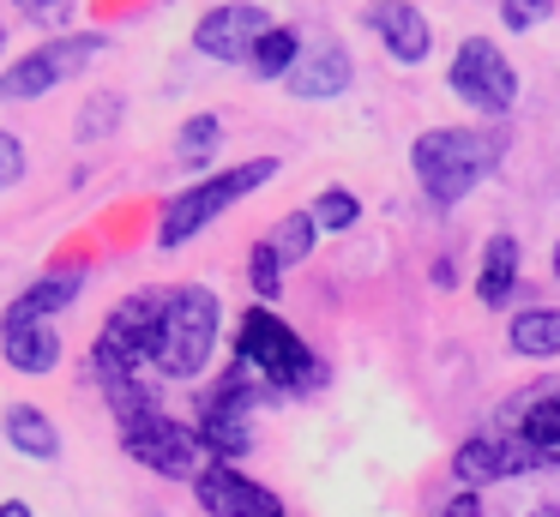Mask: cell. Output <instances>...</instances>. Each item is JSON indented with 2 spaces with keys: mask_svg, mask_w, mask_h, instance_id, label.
Returning a JSON list of instances; mask_svg holds the SVG:
<instances>
[{
  "mask_svg": "<svg viewBox=\"0 0 560 517\" xmlns=\"http://www.w3.org/2000/svg\"><path fill=\"white\" fill-rule=\"evenodd\" d=\"M271 252H278L283 265H302L307 252H314V240H319V223H314V211H290L278 228H271Z\"/></svg>",
  "mask_w": 560,
  "mask_h": 517,
  "instance_id": "21",
  "label": "cell"
},
{
  "mask_svg": "<svg viewBox=\"0 0 560 517\" xmlns=\"http://www.w3.org/2000/svg\"><path fill=\"white\" fill-rule=\"evenodd\" d=\"M452 91H458L470 108H482V115H506V108L518 103V72H512L506 55H500V43L464 36L458 55H452Z\"/></svg>",
  "mask_w": 560,
  "mask_h": 517,
  "instance_id": "8",
  "label": "cell"
},
{
  "mask_svg": "<svg viewBox=\"0 0 560 517\" xmlns=\"http://www.w3.org/2000/svg\"><path fill=\"white\" fill-rule=\"evenodd\" d=\"M235 361H242V367L254 373L266 391H307V385L319 379L314 349H307L302 337H295L290 325L266 307V301H259V307H247L242 331H235Z\"/></svg>",
  "mask_w": 560,
  "mask_h": 517,
  "instance_id": "4",
  "label": "cell"
},
{
  "mask_svg": "<svg viewBox=\"0 0 560 517\" xmlns=\"http://www.w3.org/2000/svg\"><path fill=\"white\" fill-rule=\"evenodd\" d=\"M271 517H283V512H271Z\"/></svg>",
  "mask_w": 560,
  "mask_h": 517,
  "instance_id": "33",
  "label": "cell"
},
{
  "mask_svg": "<svg viewBox=\"0 0 560 517\" xmlns=\"http://www.w3.org/2000/svg\"><path fill=\"white\" fill-rule=\"evenodd\" d=\"M476 512H482V505H476V493H458V500L446 505V517H476Z\"/></svg>",
  "mask_w": 560,
  "mask_h": 517,
  "instance_id": "28",
  "label": "cell"
},
{
  "mask_svg": "<svg viewBox=\"0 0 560 517\" xmlns=\"http://www.w3.org/2000/svg\"><path fill=\"white\" fill-rule=\"evenodd\" d=\"M218 325H223V307L211 289H199V283L163 289L158 337H151L158 379H199L211 367V349H218Z\"/></svg>",
  "mask_w": 560,
  "mask_h": 517,
  "instance_id": "2",
  "label": "cell"
},
{
  "mask_svg": "<svg viewBox=\"0 0 560 517\" xmlns=\"http://www.w3.org/2000/svg\"><path fill=\"white\" fill-rule=\"evenodd\" d=\"M506 343H512V355H524V361L560 355V307H524V313H512Z\"/></svg>",
  "mask_w": 560,
  "mask_h": 517,
  "instance_id": "16",
  "label": "cell"
},
{
  "mask_svg": "<svg viewBox=\"0 0 560 517\" xmlns=\"http://www.w3.org/2000/svg\"><path fill=\"white\" fill-rule=\"evenodd\" d=\"M271 31V12L266 7H247V0H223L211 7L206 19L194 24V48L211 60H230V67H247V55L259 48V36Z\"/></svg>",
  "mask_w": 560,
  "mask_h": 517,
  "instance_id": "9",
  "label": "cell"
},
{
  "mask_svg": "<svg viewBox=\"0 0 560 517\" xmlns=\"http://www.w3.org/2000/svg\"><path fill=\"white\" fill-rule=\"evenodd\" d=\"M194 500H199V512H206V517H271V512H283L278 493L259 487V481H247L242 469H230V463H206V469H199Z\"/></svg>",
  "mask_w": 560,
  "mask_h": 517,
  "instance_id": "10",
  "label": "cell"
},
{
  "mask_svg": "<svg viewBox=\"0 0 560 517\" xmlns=\"http://www.w3.org/2000/svg\"><path fill=\"white\" fill-rule=\"evenodd\" d=\"M218 144H223V120L218 115H194L182 127V139H175V163L194 168V175H206L211 156H218Z\"/></svg>",
  "mask_w": 560,
  "mask_h": 517,
  "instance_id": "20",
  "label": "cell"
},
{
  "mask_svg": "<svg viewBox=\"0 0 560 517\" xmlns=\"http://www.w3.org/2000/svg\"><path fill=\"white\" fill-rule=\"evenodd\" d=\"M0 48H7V24H0Z\"/></svg>",
  "mask_w": 560,
  "mask_h": 517,
  "instance_id": "32",
  "label": "cell"
},
{
  "mask_svg": "<svg viewBox=\"0 0 560 517\" xmlns=\"http://www.w3.org/2000/svg\"><path fill=\"white\" fill-rule=\"evenodd\" d=\"M266 385L235 361L206 397H199V439H206L211 463H235V457L254 451V403Z\"/></svg>",
  "mask_w": 560,
  "mask_h": 517,
  "instance_id": "6",
  "label": "cell"
},
{
  "mask_svg": "<svg viewBox=\"0 0 560 517\" xmlns=\"http://www.w3.org/2000/svg\"><path fill=\"white\" fill-rule=\"evenodd\" d=\"M121 421V439L127 451H133V463H145L151 475L163 481H199V469H206V439H199V427H182V421H170L163 409H127Z\"/></svg>",
  "mask_w": 560,
  "mask_h": 517,
  "instance_id": "5",
  "label": "cell"
},
{
  "mask_svg": "<svg viewBox=\"0 0 560 517\" xmlns=\"http://www.w3.org/2000/svg\"><path fill=\"white\" fill-rule=\"evenodd\" d=\"M0 517H37V512H31L25 500H7V505H0Z\"/></svg>",
  "mask_w": 560,
  "mask_h": 517,
  "instance_id": "29",
  "label": "cell"
},
{
  "mask_svg": "<svg viewBox=\"0 0 560 517\" xmlns=\"http://www.w3.org/2000/svg\"><path fill=\"white\" fill-rule=\"evenodd\" d=\"M19 175H25V144H19L13 132H0V192L13 187Z\"/></svg>",
  "mask_w": 560,
  "mask_h": 517,
  "instance_id": "25",
  "label": "cell"
},
{
  "mask_svg": "<svg viewBox=\"0 0 560 517\" xmlns=\"http://www.w3.org/2000/svg\"><path fill=\"white\" fill-rule=\"evenodd\" d=\"M247 283H254V295L266 301V307L278 301V289H283V259L271 252V240H259V247L247 252Z\"/></svg>",
  "mask_w": 560,
  "mask_h": 517,
  "instance_id": "22",
  "label": "cell"
},
{
  "mask_svg": "<svg viewBox=\"0 0 560 517\" xmlns=\"http://www.w3.org/2000/svg\"><path fill=\"white\" fill-rule=\"evenodd\" d=\"M500 163V132H482V127H434L410 144V168L422 180L428 204L452 211L464 204Z\"/></svg>",
  "mask_w": 560,
  "mask_h": 517,
  "instance_id": "1",
  "label": "cell"
},
{
  "mask_svg": "<svg viewBox=\"0 0 560 517\" xmlns=\"http://www.w3.org/2000/svg\"><path fill=\"white\" fill-rule=\"evenodd\" d=\"M362 24L386 43V55L398 60V67H422L428 48H434V31H428L422 7H410V0H374Z\"/></svg>",
  "mask_w": 560,
  "mask_h": 517,
  "instance_id": "12",
  "label": "cell"
},
{
  "mask_svg": "<svg viewBox=\"0 0 560 517\" xmlns=\"http://www.w3.org/2000/svg\"><path fill=\"white\" fill-rule=\"evenodd\" d=\"M524 517H560V505H530Z\"/></svg>",
  "mask_w": 560,
  "mask_h": 517,
  "instance_id": "30",
  "label": "cell"
},
{
  "mask_svg": "<svg viewBox=\"0 0 560 517\" xmlns=\"http://www.w3.org/2000/svg\"><path fill=\"white\" fill-rule=\"evenodd\" d=\"M115 120H121V96H97V103L85 108V120H79V139H97V132H109Z\"/></svg>",
  "mask_w": 560,
  "mask_h": 517,
  "instance_id": "24",
  "label": "cell"
},
{
  "mask_svg": "<svg viewBox=\"0 0 560 517\" xmlns=\"http://www.w3.org/2000/svg\"><path fill=\"white\" fill-rule=\"evenodd\" d=\"M103 55H109V36H97V31H73V36H61V43L31 48L19 67L0 72V103H31V96H43V91H55V84L79 79L85 67H97Z\"/></svg>",
  "mask_w": 560,
  "mask_h": 517,
  "instance_id": "7",
  "label": "cell"
},
{
  "mask_svg": "<svg viewBox=\"0 0 560 517\" xmlns=\"http://www.w3.org/2000/svg\"><path fill=\"white\" fill-rule=\"evenodd\" d=\"M19 12H25L31 24H61L67 12H73V0H19Z\"/></svg>",
  "mask_w": 560,
  "mask_h": 517,
  "instance_id": "27",
  "label": "cell"
},
{
  "mask_svg": "<svg viewBox=\"0 0 560 517\" xmlns=\"http://www.w3.org/2000/svg\"><path fill=\"white\" fill-rule=\"evenodd\" d=\"M548 7H555V0H500V12H506L512 31H530L536 19H548Z\"/></svg>",
  "mask_w": 560,
  "mask_h": 517,
  "instance_id": "26",
  "label": "cell"
},
{
  "mask_svg": "<svg viewBox=\"0 0 560 517\" xmlns=\"http://www.w3.org/2000/svg\"><path fill=\"white\" fill-rule=\"evenodd\" d=\"M555 463L548 451H536V445L512 439V433H500V439H470L458 457H452V475L464 481V487H482V481H506V475H530V469Z\"/></svg>",
  "mask_w": 560,
  "mask_h": 517,
  "instance_id": "11",
  "label": "cell"
},
{
  "mask_svg": "<svg viewBox=\"0 0 560 517\" xmlns=\"http://www.w3.org/2000/svg\"><path fill=\"white\" fill-rule=\"evenodd\" d=\"M278 156H254V163H235V168H218L206 175L199 187H187L182 199L163 204V223H158V247H187L199 228H211L230 204H242L247 192H259L266 180H278Z\"/></svg>",
  "mask_w": 560,
  "mask_h": 517,
  "instance_id": "3",
  "label": "cell"
},
{
  "mask_svg": "<svg viewBox=\"0 0 560 517\" xmlns=\"http://www.w3.org/2000/svg\"><path fill=\"white\" fill-rule=\"evenodd\" d=\"M79 289H85V271H49V277H37V283H31L25 295L7 307V325H19V319H55V313H61Z\"/></svg>",
  "mask_w": 560,
  "mask_h": 517,
  "instance_id": "15",
  "label": "cell"
},
{
  "mask_svg": "<svg viewBox=\"0 0 560 517\" xmlns=\"http://www.w3.org/2000/svg\"><path fill=\"white\" fill-rule=\"evenodd\" d=\"M307 211H314V223H319V228H355V216H362V204H355V192H343V187H326L314 204H307Z\"/></svg>",
  "mask_w": 560,
  "mask_h": 517,
  "instance_id": "23",
  "label": "cell"
},
{
  "mask_svg": "<svg viewBox=\"0 0 560 517\" xmlns=\"http://www.w3.org/2000/svg\"><path fill=\"white\" fill-rule=\"evenodd\" d=\"M350 79H355L350 55H343L338 43H314L302 60H295V72H290L283 84H290L302 103H326V96H343V91H350Z\"/></svg>",
  "mask_w": 560,
  "mask_h": 517,
  "instance_id": "13",
  "label": "cell"
},
{
  "mask_svg": "<svg viewBox=\"0 0 560 517\" xmlns=\"http://www.w3.org/2000/svg\"><path fill=\"white\" fill-rule=\"evenodd\" d=\"M295 60H302V36L283 31V24H271V31L259 36V48L247 55V72H254V79H290Z\"/></svg>",
  "mask_w": 560,
  "mask_h": 517,
  "instance_id": "19",
  "label": "cell"
},
{
  "mask_svg": "<svg viewBox=\"0 0 560 517\" xmlns=\"http://www.w3.org/2000/svg\"><path fill=\"white\" fill-rule=\"evenodd\" d=\"M0 427H7V439H13V451L37 457V463H55V457H61V433H55V421L43 415L37 403H13Z\"/></svg>",
  "mask_w": 560,
  "mask_h": 517,
  "instance_id": "17",
  "label": "cell"
},
{
  "mask_svg": "<svg viewBox=\"0 0 560 517\" xmlns=\"http://www.w3.org/2000/svg\"><path fill=\"white\" fill-rule=\"evenodd\" d=\"M548 265H555V277H560V240H555V259H548Z\"/></svg>",
  "mask_w": 560,
  "mask_h": 517,
  "instance_id": "31",
  "label": "cell"
},
{
  "mask_svg": "<svg viewBox=\"0 0 560 517\" xmlns=\"http://www.w3.org/2000/svg\"><path fill=\"white\" fill-rule=\"evenodd\" d=\"M0 355H7V367H19V373H55L61 337H55L49 319H19V325L0 319Z\"/></svg>",
  "mask_w": 560,
  "mask_h": 517,
  "instance_id": "14",
  "label": "cell"
},
{
  "mask_svg": "<svg viewBox=\"0 0 560 517\" xmlns=\"http://www.w3.org/2000/svg\"><path fill=\"white\" fill-rule=\"evenodd\" d=\"M512 283H518V240L512 235H494L482 247V277H476V301L482 307H500V301L512 295Z\"/></svg>",
  "mask_w": 560,
  "mask_h": 517,
  "instance_id": "18",
  "label": "cell"
}]
</instances>
